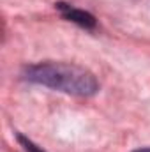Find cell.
I'll use <instances>...</instances> for the list:
<instances>
[{"label": "cell", "instance_id": "2", "mask_svg": "<svg viewBox=\"0 0 150 152\" xmlns=\"http://www.w3.org/2000/svg\"><path fill=\"white\" fill-rule=\"evenodd\" d=\"M57 9L62 12V16L73 23H78L79 27H85V28H94L95 27V18L81 9H76L69 4H64V2H58L57 4Z\"/></svg>", "mask_w": 150, "mask_h": 152}, {"label": "cell", "instance_id": "4", "mask_svg": "<svg viewBox=\"0 0 150 152\" xmlns=\"http://www.w3.org/2000/svg\"><path fill=\"white\" fill-rule=\"evenodd\" d=\"M133 152H150V147H145V149H138V151H133Z\"/></svg>", "mask_w": 150, "mask_h": 152}, {"label": "cell", "instance_id": "1", "mask_svg": "<svg viewBox=\"0 0 150 152\" xmlns=\"http://www.w3.org/2000/svg\"><path fill=\"white\" fill-rule=\"evenodd\" d=\"M23 76L32 83L78 97H90L99 90L94 73L69 62H39L25 67Z\"/></svg>", "mask_w": 150, "mask_h": 152}, {"label": "cell", "instance_id": "3", "mask_svg": "<svg viewBox=\"0 0 150 152\" xmlns=\"http://www.w3.org/2000/svg\"><path fill=\"white\" fill-rule=\"evenodd\" d=\"M18 142L21 143V147L25 149V152H44L41 147H37L32 140H28V138H25L23 134H18Z\"/></svg>", "mask_w": 150, "mask_h": 152}]
</instances>
